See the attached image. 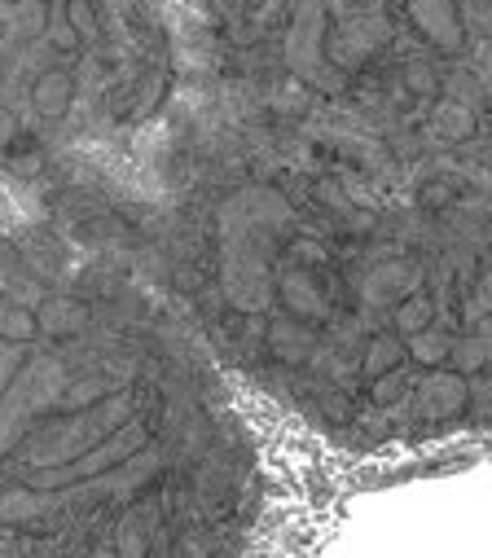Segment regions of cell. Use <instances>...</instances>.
Wrapping results in <instances>:
<instances>
[{"instance_id": "11", "label": "cell", "mask_w": 492, "mask_h": 558, "mask_svg": "<svg viewBox=\"0 0 492 558\" xmlns=\"http://www.w3.org/2000/svg\"><path fill=\"white\" fill-rule=\"evenodd\" d=\"M409 348H414V357H418L422 365H435V361H444V357L453 352L448 339H444V334H435V330H431V334H427V330L414 334V344H409Z\"/></svg>"}, {"instance_id": "21", "label": "cell", "mask_w": 492, "mask_h": 558, "mask_svg": "<svg viewBox=\"0 0 492 558\" xmlns=\"http://www.w3.org/2000/svg\"><path fill=\"white\" fill-rule=\"evenodd\" d=\"M483 339H488V344H492V321H488V325H483Z\"/></svg>"}, {"instance_id": "19", "label": "cell", "mask_w": 492, "mask_h": 558, "mask_svg": "<svg viewBox=\"0 0 492 558\" xmlns=\"http://www.w3.org/2000/svg\"><path fill=\"white\" fill-rule=\"evenodd\" d=\"M492 308V273L483 277V286H479V295H475V303H470V317H483Z\"/></svg>"}, {"instance_id": "20", "label": "cell", "mask_w": 492, "mask_h": 558, "mask_svg": "<svg viewBox=\"0 0 492 558\" xmlns=\"http://www.w3.org/2000/svg\"><path fill=\"white\" fill-rule=\"evenodd\" d=\"M19 357H23V352H19V348H10V357H5V379H14V370H19Z\"/></svg>"}, {"instance_id": "13", "label": "cell", "mask_w": 492, "mask_h": 558, "mask_svg": "<svg viewBox=\"0 0 492 558\" xmlns=\"http://www.w3.org/2000/svg\"><path fill=\"white\" fill-rule=\"evenodd\" d=\"M40 330V321L27 312V308H19V303H10L5 308V334H10V339L14 344H23V339H32V334Z\"/></svg>"}, {"instance_id": "4", "label": "cell", "mask_w": 492, "mask_h": 558, "mask_svg": "<svg viewBox=\"0 0 492 558\" xmlns=\"http://www.w3.org/2000/svg\"><path fill=\"white\" fill-rule=\"evenodd\" d=\"M137 439H142V431L137 426H128L114 444H106V449H93L84 462H75V467H66V471H58V475H36L40 484H62V480H75V475H97V471H106V467H114L123 454H133L137 449Z\"/></svg>"}, {"instance_id": "10", "label": "cell", "mask_w": 492, "mask_h": 558, "mask_svg": "<svg viewBox=\"0 0 492 558\" xmlns=\"http://www.w3.org/2000/svg\"><path fill=\"white\" fill-rule=\"evenodd\" d=\"M396 361H401V344L396 339H374V348H369V357H365V374H388V370H396Z\"/></svg>"}, {"instance_id": "17", "label": "cell", "mask_w": 492, "mask_h": 558, "mask_svg": "<svg viewBox=\"0 0 492 558\" xmlns=\"http://www.w3.org/2000/svg\"><path fill=\"white\" fill-rule=\"evenodd\" d=\"M427 317H431V303H427L422 295H414V299L401 308V317H396V321H401V330H405V334H422Z\"/></svg>"}, {"instance_id": "5", "label": "cell", "mask_w": 492, "mask_h": 558, "mask_svg": "<svg viewBox=\"0 0 492 558\" xmlns=\"http://www.w3.org/2000/svg\"><path fill=\"white\" fill-rule=\"evenodd\" d=\"M462 400H466L462 374H431V379L422 383V392H418V409H422L427 418H448L453 409H462Z\"/></svg>"}, {"instance_id": "12", "label": "cell", "mask_w": 492, "mask_h": 558, "mask_svg": "<svg viewBox=\"0 0 492 558\" xmlns=\"http://www.w3.org/2000/svg\"><path fill=\"white\" fill-rule=\"evenodd\" d=\"M79 325V312L71 308V303H45V312H40V330H49V334H66V330H75Z\"/></svg>"}, {"instance_id": "7", "label": "cell", "mask_w": 492, "mask_h": 558, "mask_svg": "<svg viewBox=\"0 0 492 558\" xmlns=\"http://www.w3.org/2000/svg\"><path fill=\"white\" fill-rule=\"evenodd\" d=\"M269 344H273V352H278L282 361H304V352L312 348V334H308L304 325H295V321L278 317V321H273V330H269Z\"/></svg>"}, {"instance_id": "6", "label": "cell", "mask_w": 492, "mask_h": 558, "mask_svg": "<svg viewBox=\"0 0 492 558\" xmlns=\"http://www.w3.org/2000/svg\"><path fill=\"white\" fill-rule=\"evenodd\" d=\"M365 295L374 303H388V299H401V295H418V273L409 264H388V269H379L374 277H369Z\"/></svg>"}, {"instance_id": "3", "label": "cell", "mask_w": 492, "mask_h": 558, "mask_svg": "<svg viewBox=\"0 0 492 558\" xmlns=\"http://www.w3.org/2000/svg\"><path fill=\"white\" fill-rule=\"evenodd\" d=\"M409 14L418 23V32H427L444 53L462 49V23H457L453 0H409Z\"/></svg>"}, {"instance_id": "8", "label": "cell", "mask_w": 492, "mask_h": 558, "mask_svg": "<svg viewBox=\"0 0 492 558\" xmlns=\"http://www.w3.org/2000/svg\"><path fill=\"white\" fill-rule=\"evenodd\" d=\"M36 106L45 110V115H62V110L71 106V75H66V71L40 75V84H36Z\"/></svg>"}, {"instance_id": "2", "label": "cell", "mask_w": 492, "mask_h": 558, "mask_svg": "<svg viewBox=\"0 0 492 558\" xmlns=\"http://www.w3.org/2000/svg\"><path fill=\"white\" fill-rule=\"evenodd\" d=\"M383 40H388V23H383L379 14H369V18L343 23V27L334 32V40H330V58H334L339 66H352V62H365Z\"/></svg>"}, {"instance_id": "18", "label": "cell", "mask_w": 492, "mask_h": 558, "mask_svg": "<svg viewBox=\"0 0 492 558\" xmlns=\"http://www.w3.org/2000/svg\"><path fill=\"white\" fill-rule=\"evenodd\" d=\"M71 27H75V36H84V40H93L97 36V18H93V10H88V0H71Z\"/></svg>"}, {"instance_id": "16", "label": "cell", "mask_w": 492, "mask_h": 558, "mask_svg": "<svg viewBox=\"0 0 492 558\" xmlns=\"http://www.w3.org/2000/svg\"><path fill=\"white\" fill-rule=\"evenodd\" d=\"M286 299H291V308H299V312H321V295H312L308 277H286Z\"/></svg>"}, {"instance_id": "14", "label": "cell", "mask_w": 492, "mask_h": 558, "mask_svg": "<svg viewBox=\"0 0 492 558\" xmlns=\"http://www.w3.org/2000/svg\"><path fill=\"white\" fill-rule=\"evenodd\" d=\"M453 357H457V365H462V370H479V365H488V361H492V344L479 334V339L457 344V348H453Z\"/></svg>"}, {"instance_id": "15", "label": "cell", "mask_w": 492, "mask_h": 558, "mask_svg": "<svg viewBox=\"0 0 492 558\" xmlns=\"http://www.w3.org/2000/svg\"><path fill=\"white\" fill-rule=\"evenodd\" d=\"M435 124H440V128H444V137H453V141L470 133V115H466V110H462L457 101H444V106H440V115H435Z\"/></svg>"}, {"instance_id": "1", "label": "cell", "mask_w": 492, "mask_h": 558, "mask_svg": "<svg viewBox=\"0 0 492 558\" xmlns=\"http://www.w3.org/2000/svg\"><path fill=\"white\" fill-rule=\"evenodd\" d=\"M321 32H325V0H299L295 23L286 32V58L308 79H321V71H317L321 66Z\"/></svg>"}, {"instance_id": "9", "label": "cell", "mask_w": 492, "mask_h": 558, "mask_svg": "<svg viewBox=\"0 0 492 558\" xmlns=\"http://www.w3.org/2000/svg\"><path fill=\"white\" fill-rule=\"evenodd\" d=\"M5 23H10L14 36H23V32H40V23H45V5H40V0H10V5H5Z\"/></svg>"}]
</instances>
